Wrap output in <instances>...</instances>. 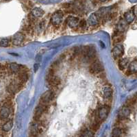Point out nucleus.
<instances>
[{
	"instance_id": "nucleus-23",
	"label": "nucleus",
	"mask_w": 137,
	"mask_h": 137,
	"mask_svg": "<svg viewBox=\"0 0 137 137\" xmlns=\"http://www.w3.org/2000/svg\"><path fill=\"white\" fill-rule=\"evenodd\" d=\"M90 130H92V131H96L97 130L99 129V123L96 121L95 120L94 122H93L90 125Z\"/></svg>"
},
{
	"instance_id": "nucleus-20",
	"label": "nucleus",
	"mask_w": 137,
	"mask_h": 137,
	"mask_svg": "<svg viewBox=\"0 0 137 137\" xmlns=\"http://www.w3.org/2000/svg\"><path fill=\"white\" fill-rule=\"evenodd\" d=\"M44 13H45V12H44L42 9L39 8H34L32 11L31 14H32L34 18H39V17H41V16H43Z\"/></svg>"
},
{
	"instance_id": "nucleus-15",
	"label": "nucleus",
	"mask_w": 137,
	"mask_h": 137,
	"mask_svg": "<svg viewBox=\"0 0 137 137\" xmlns=\"http://www.w3.org/2000/svg\"><path fill=\"white\" fill-rule=\"evenodd\" d=\"M21 69L18 75V80L20 81L21 82H22L23 84L25 82H27V80H28V72L25 70Z\"/></svg>"
},
{
	"instance_id": "nucleus-17",
	"label": "nucleus",
	"mask_w": 137,
	"mask_h": 137,
	"mask_svg": "<svg viewBox=\"0 0 137 137\" xmlns=\"http://www.w3.org/2000/svg\"><path fill=\"white\" fill-rule=\"evenodd\" d=\"M128 65H129V60L127 58H122L119 59V62H118V66H119L120 69H125V68H127V67H128Z\"/></svg>"
},
{
	"instance_id": "nucleus-3",
	"label": "nucleus",
	"mask_w": 137,
	"mask_h": 137,
	"mask_svg": "<svg viewBox=\"0 0 137 137\" xmlns=\"http://www.w3.org/2000/svg\"><path fill=\"white\" fill-rule=\"evenodd\" d=\"M23 83L21 82L20 81L19 82H17L16 81H13L10 83L9 85L7 87V90L8 92L10 94H14L20 90L21 88V84Z\"/></svg>"
},
{
	"instance_id": "nucleus-5",
	"label": "nucleus",
	"mask_w": 137,
	"mask_h": 137,
	"mask_svg": "<svg viewBox=\"0 0 137 137\" xmlns=\"http://www.w3.org/2000/svg\"><path fill=\"white\" fill-rule=\"evenodd\" d=\"M63 19V13L62 11H57L55 13H53L51 16V22L53 25H59L62 21Z\"/></svg>"
},
{
	"instance_id": "nucleus-6",
	"label": "nucleus",
	"mask_w": 137,
	"mask_h": 137,
	"mask_svg": "<svg viewBox=\"0 0 137 137\" xmlns=\"http://www.w3.org/2000/svg\"><path fill=\"white\" fill-rule=\"evenodd\" d=\"M103 70H104L103 65L99 62H95L90 67V72L91 74H99L102 71H103Z\"/></svg>"
},
{
	"instance_id": "nucleus-2",
	"label": "nucleus",
	"mask_w": 137,
	"mask_h": 137,
	"mask_svg": "<svg viewBox=\"0 0 137 137\" xmlns=\"http://www.w3.org/2000/svg\"><path fill=\"white\" fill-rule=\"evenodd\" d=\"M54 96H55V93H54L53 90H47V91H46L42 95L40 102L48 104L51 101L53 100V98H54Z\"/></svg>"
},
{
	"instance_id": "nucleus-25",
	"label": "nucleus",
	"mask_w": 137,
	"mask_h": 137,
	"mask_svg": "<svg viewBox=\"0 0 137 137\" xmlns=\"http://www.w3.org/2000/svg\"><path fill=\"white\" fill-rule=\"evenodd\" d=\"M86 26H87V23L84 19H82L80 21V23H79V28H80L82 30H84L86 29Z\"/></svg>"
},
{
	"instance_id": "nucleus-27",
	"label": "nucleus",
	"mask_w": 137,
	"mask_h": 137,
	"mask_svg": "<svg viewBox=\"0 0 137 137\" xmlns=\"http://www.w3.org/2000/svg\"><path fill=\"white\" fill-rule=\"evenodd\" d=\"M5 1H7V0H5Z\"/></svg>"
},
{
	"instance_id": "nucleus-11",
	"label": "nucleus",
	"mask_w": 137,
	"mask_h": 137,
	"mask_svg": "<svg viewBox=\"0 0 137 137\" xmlns=\"http://www.w3.org/2000/svg\"><path fill=\"white\" fill-rule=\"evenodd\" d=\"M136 17V14L134 12V9L133 10H130L129 11H127V12H125L124 14V18H125V21L130 24L133 22Z\"/></svg>"
},
{
	"instance_id": "nucleus-4",
	"label": "nucleus",
	"mask_w": 137,
	"mask_h": 137,
	"mask_svg": "<svg viewBox=\"0 0 137 137\" xmlns=\"http://www.w3.org/2000/svg\"><path fill=\"white\" fill-rule=\"evenodd\" d=\"M130 113H131V111H130L129 107L127 106L122 107L118 113V117H119V121L126 120L130 115Z\"/></svg>"
},
{
	"instance_id": "nucleus-9",
	"label": "nucleus",
	"mask_w": 137,
	"mask_h": 137,
	"mask_svg": "<svg viewBox=\"0 0 137 137\" xmlns=\"http://www.w3.org/2000/svg\"><path fill=\"white\" fill-rule=\"evenodd\" d=\"M123 53H124V49L123 45H116L112 50V54L115 58H121L123 55Z\"/></svg>"
},
{
	"instance_id": "nucleus-10",
	"label": "nucleus",
	"mask_w": 137,
	"mask_h": 137,
	"mask_svg": "<svg viewBox=\"0 0 137 137\" xmlns=\"http://www.w3.org/2000/svg\"><path fill=\"white\" fill-rule=\"evenodd\" d=\"M67 23L71 28H76L79 26V19L74 17V16H70L67 19Z\"/></svg>"
},
{
	"instance_id": "nucleus-24",
	"label": "nucleus",
	"mask_w": 137,
	"mask_h": 137,
	"mask_svg": "<svg viewBox=\"0 0 137 137\" xmlns=\"http://www.w3.org/2000/svg\"><path fill=\"white\" fill-rule=\"evenodd\" d=\"M0 45H1L2 47H7L9 45V41L7 39H6V38H3L1 40Z\"/></svg>"
},
{
	"instance_id": "nucleus-16",
	"label": "nucleus",
	"mask_w": 137,
	"mask_h": 137,
	"mask_svg": "<svg viewBox=\"0 0 137 137\" xmlns=\"http://www.w3.org/2000/svg\"><path fill=\"white\" fill-rule=\"evenodd\" d=\"M88 24L92 26H95L99 23V18L98 16H97L96 14H90V16L88 17Z\"/></svg>"
},
{
	"instance_id": "nucleus-19",
	"label": "nucleus",
	"mask_w": 137,
	"mask_h": 137,
	"mask_svg": "<svg viewBox=\"0 0 137 137\" xmlns=\"http://www.w3.org/2000/svg\"><path fill=\"white\" fill-rule=\"evenodd\" d=\"M12 126H13V122H12L11 119H10V120H8L6 122H5L2 125V130L4 132H9L10 130L12 129Z\"/></svg>"
},
{
	"instance_id": "nucleus-26",
	"label": "nucleus",
	"mask_w": 137,
	"mask_h": 137,
	"mask_svg": "<svg viewBox=\"0 0 137 137\" xmlns=\"http://www.w3.org/2000/svg\"><path fill=\"white\" fill-rule=\"evenodd\" d=\"M34 71L35 72H36L37 71V70L39 69V64H35L34 65Z\"/></svg>"
},
{
	"instance_id": "nucleus-13",
	"label": "nucleus",
	"mask_w": 137,
	"mask_h": 137,
	"mask_svg": "<svg viewBox=\"0 0 137 137\" xmlns=\"http://www.w3.org/2000/svg\"><path fill=\"white\" fill-rule=\"evenodd\" d=\"M10 113H11L10 108L5 106H2V109H1V118H2V120L8 119V117L10 116Z\"/></svg>"
},
{
	"instance_id": "nucleus-8",
	"label": "nucleus",
	"mask_w": 137,
	"mask_h": 137,
	"mask_svg": "<svg viewBox=\"0 0 137 137\" xmlns=\"http://www.w3.org/2000/svg\"><path fill=\"white\" fill-rule=\"evenodd\" d=\"M101 95L105 99H109L113 96V90L109 86H103L101 90Z\"/></svg>"
},
{
	"instance_id": "nucleus-1",
	"label": "nucleus",
	"mask_w": 137,
	"mask_h": 137,
	"mask_svg": "<svg viewBox=\"0 0 137 137\" xmlns=\"http://www.w3.org/2000/svg\"><path fill=\"white\" fill-rule=\"evenodd\" d=\"M110 112V107L107 105L101 106L97 111L95 117V120L100 123L102 121L106 119Z\"/></svg>"
},
{
	"instance_id": "nucleus-21",
	"label": "nucleus",
	"mask_w": 137,
	"mask_h": 137,
	"mask_svg": "<svg viewBox=\"0 0 137 137\" xmlns=\"http://www.w3.org/2000/svg\"><path fill=\"white\" fill-rule=\"evenodd\" d=\"M93 136H94V133L91 130L85 128V129L82 130V132L79 137H93Z\"/></svg>"
},
{
	"instance_id": "nucleus-22",
	"label": "nucleus",
	"mask_w": 137,
	"mask_h": 137,
	"mask_svg": "<svg viewBox=\"0 0 137 137\" xmlns=\"http://www.w3.org/2000/svg\"><path fill=\"white\" fill-rule=\"evenodd\" d=\"M123 36L121 34V33L118 32V34H115L114 36H113V40H114V42L115 43H121V41L123 40Z\"/></svg>"
},
{
	"instance_id": "nucleus-18",
	"label": "nucleus",
	"mask_w": 137,
	"mask_h": 137,
	"mask_svg": "<svg viewBox=\"0 0 137 137\" xmlns=\"http://www.w3.org/2000/svg\"><path fill=\"white\" fill-rule=\"evenodd\" d=\"M127 23L125 21V20H123V19H121L117 24V31L121 33L123 32L125 30V29L127 28Z\"/></svg>"
},
{
	"instance_id": "nucleus-12",
	"label": "nucleus",
	"mask_w": 137,
	"mask_h": 137,
	"mask_svg": "<svg viewBox=\"0 0 137 137\" xmlns=\"http://www.w3.org/2000/svg\"><path fill=\"white\" fill-rule=\"evenodd\" d=\"M8 69L9 71L12 74H16V73H19L23 69L22 66L20 65H18L16 63H11L8 65Z\"/></svg>"
},
{
	"instance_id": "nucleus-7",
	"label": "nucleus",
	"mask_w": 137,
	"mask_h": 137,
	"mask_svg": "<svg viewBox=\"0 0 137 137\" xmlns=\"http://www.w3.org/2000/svg\"><path fill=\"white\" fill-rule=\"evenodd\" d=\"M24 34L21 32H17L13 36L12 39V44L15 46H19L22 44L23 41H24Z\"/></svg>"
},
{
	"instance_id": "nucleus-14",
	"label": "nucleus",
	"mask_w": 137,
	"mask_h": 137,
	"mask_svg": "<svg viewBox=\"0 0 137 137\" xmlns=\"http://www.w3.org/2000/svg\"><path fill=\"white\" fill-rule=\"evenodd\" d=\"M127 73H130V74H137V60H134L129 64Z\"/></svg>"
}]
</instances>
